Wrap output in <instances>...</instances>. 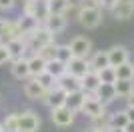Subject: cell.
Returning a JSON list of instances; mask_svg holds the SVG:
<instances>
[{"mask_svg": "<svg viewBox=\"0 0 134 132\" xmlns=\"http://www.w3.org/2000/svg\"><path fill=\"white\" fill-rule=\"evenodd\" d=\"M90 94H92V96H96L102 104H106V106L118 98V96H116V88H114V84H110V82H102L100 86L94 90V92H90Z\"/></svg>", "mask_w": 134, "mask_h": 132, "instance_id": "obj_10", "label": "cell"}, {"mask_svg": "<svg viewBox=\"0 0 134 132\" xmlns=\"http://www.w3.org/2000/svg\"><path fill=\"white\" fill-rule=\"evenodd\" d=\"M2 126L6 132H18V114L12 112V114H6L4 120H2Z\"/></svg>", "mask_w": 134, "mask_h": 132, "instance_id": "obj_31", "label": "cell"}, {"mask_svg": "<svg viewBox=\"0 0 134 132\" xmlns=\"http://www.w3.org/2000/svg\"><path fill=\"white\" fill-rule=\"evenodd\" d=\"M124 132H134V120H128V124L124 126Z\"/></svg>", "mask_w": 134, "mask_h": 132, "instance_id": "obj_39", "label": "cell"}, {"mask_svg": "<svg viewBox=\"0 0 134 132\" xmlns=\"http://www.w3.org/2000/svg\"><path fill=\"white\" fill-rule=\"evenodd\" d=\"M114 68H116V78H134V62L126 60Z\"/></svg>", "mask_w": 134, "mask_h": 132, "instance_id": "obj_26", "label": "cell"}, {"mask_svg": "<svg viewBox=\"0 0 134 132\" xmlns=\"http://www.w3.org/2000/svg\"><path fill=\"white\" fill-rule=\"evenodd\" d=\"M28 66H30V76H38V74H42V72L46 70V60L40 54L34 52V54L28 58Z\"/></svg>", "mask_w": 134, "mask_h": 132, "instance_id": "obj_23", "label": "cell"}, {"mask_svg": "<svg viewBox=\"0 0 134 132\" xmlns=\"http://www.w3.org/2000/svg\"><path fill=\"white\" fill-rule=\"evenodd\" d=\"M12 76L18 78V80H26V78H30V66H28V58H14L12 60Z\"/></svg>", "mask_w": 134, "mask_h": 132, "instance_id": "obj_16", "label": "cell"}, {"mask_svg": "<svg viewBox=\"0 0 134 132\" xmlns=\"http://www.w3.org/2000/svg\"><path fill=\"white\" fill-rule=\"evenodd\" d=\"M54 36H56L54 32H50V30H48L44 24H40V26L36 28V30H34L30 36H26V40H28V46H30V50L38 52L42 46H46V44L54 42Z\"/></svg>", "mask_w": 134, "mask_h": 132, "instance_id": "obj_1", "label": "cell"}, {"mask_svg": "<svg viewBox=\"0 0 134 132\" xmlns=\"http://www.w3.org/2000/svg\"><path fill=\"white\" fill-rule=\"evenodd\" d=\"M40 128V116L34 110H24L18 114V132H38Z\"/></svg>", "mask_w": 134, "mask_h": 132, "instance_id": "obj_4", "label": "cell"}, {"mask_svg": "<svg viewBox=\"0 0 134 132\" xmlns=\"http://www.w3.org/2000/svg\"><path fill=\"white\" fill-rule=\"evenodd\" d=\"M0 132H6V130H4V126H2V124H0Z\"/></svg>", "mask_w": 134, "mask_h": 132, "instance_id": "obj_44", "label": "cell"}, {"mask_svg": "<svg viewBox=\"0 0 134 132\" xmlns=\"http://www.w3.org/2000/svg\"><path fill=\"white\" fill-rule=\"evenodd\" d=\"M82 8H102V0H80Z\"/></svg>", "mask_w": 134, "mask_h": 132, "instance_id": "obj_35", "label": "cell"}, {"mask_svg": "<svg viewBox=\"0 0 134 132\" xmlns=\"http://www.w3.org/2000/svg\"><path fill=\"white\" fill-rule=\"evenodd\" d=\"M46 2H48V0H46Z\"/></svg>", "mask_w": 134, "mask_h": 132, "instance_id": "obj_46", "label": "cell"}, {"mask_svg": "<svg viewBox=\"0 0 134 132\" xmlns=\"http://www.w3.org/2000/svg\"><path fill=\"white\" fill-rule=\"evenodd\" d=\"M110 12L116 20H130L134 16V0H116Z\"/></svg>", "mask_w": 134, "mask_h": 132, "instance_id": "obj_6", "label": "cell"}, {"mask_svg": "<svg viewBox=\"0 0 134 132\" xmlns=\"http://www.w3.org/2000/svg\"><path fill=\"white\" fill-rule=\"evenodd\" d=\"M86 94H88V92H84V90L70 92V94H68V98H66V106L72 110V112H80V110H82L84 100H86Z\"/></svg>", "mask_w": 134, "mask_h": 132, "instance_id": "obj_22", "label": "cell"}, {"mask_svg": "<svg viewBox=\"0 0 134 132\" xmlns=\"http://www.w3.org/2000/svg\"><path fill=\"white\" fill-rule=\"evenodd\" d=\"M66 70L70 72V74H74V76L82 78L86 72H90L92 68H90V60L88 58H78V56H74L72 60L66 64Z\"/></svg>", "mask_w": 134, "mask_h": 132, "instance_id": "obj_12", "label": "cell"}, {"mask_svg": "<svg viewBox=\"0 0 134 132\" xmlns=\"http://www.w3.org/2000/svg\"><path fill=\"white\" fill-rule=\"evenodd\" d=\"M34 78H36V80H38V82L44 86V90H52V88L58 84V78L52 76L50 72H46V70L42 72V74H38V76H34Z\"/></svg>", "mask_w": 134, "mask_h": 132, "instance_id": "obj_27", "label": "cell"}, {"mask_svg": "<svg viewBox=\"0 0 134 132\" xmlns=\"http://www.w3.org/2000/svg\"><path fill=\"white\" fill-rule=\"evenodd\" d=\"M108 52V60H110V66H118L122 64V62L130 60V52L126 46H122V44H116V46H112V48L106 50Z\"/></svg>", "mask_w": 134, "mask_h": 132, "instance_id": "obj_13", "label": "cell"}, {"mask_svg": "<svg viewBox=\"0 0 134 132\" xmlns=\"http://www.w3.org/2000/svg\"><path fill=\"white\" fill-rule=\"evenodd\" d=\"M102 84V80H100V76H98V72L96 70H90V72H86L82 76V90L84 92H94L96 88Z\"/></svg>", "mask_w": 134, "mask_h": 132, "instance_id": "obj_21", "label": "cell"}, {"mask_svg": "<svg viewBox=\"0 0 134 132\" xmlns=\"http://www.w3.org/2000/svg\"><path fill=\"white\" fill-rule=\"evenodd\" d=\"M6 62H12V54L8 46L4 42H0V64H6Z\"/></svg>", "mask_w": 134, "mask_h": 132, "instance_id": "obj_34", "label": "cell"}, {"mask_svg": "<svg viewBox=\"0 0 134 132\" xmlns=\"http://www.w3.org/2000/svg\"><path fill=\"white\" fill-rule=\"evenodd\" d=\"M70 50H72L74 56H78V58H88L92 54V42L90 38L86 36H74L70 40Z\"/></svg>", "mask_w": 134, "mask_h": 132, "instance_id": "obj_5", "label": "cell"}, {"mask_svg": "<svg viewBox=\"0 0 134 132\" xmlns=\"http://www.w3.org/2000/svg\"><path fill=\"white\" fill-rule=\"evenodd\" d=\"M66 98H68V92L56 84L52 90H46V96L42 100H44L50 108H56V106H64V104H66Z\"/></svg>", "mask_w": 134, "mask_h": 132, "instance_id": "obj_9", "label": "cell"}, {"mask_svg": "<svg viewBox=\"0 0 134 132\" xmlns=\"http://www.w3.org/2000/svg\"><path fill=\"white\" fill-rule=\"evenodd\" d=\"M56 50H58V44H56V42H50V44H46V46H42L36 54H40L46 62H48V60H54V58H56Z\"/></svg>", "mask_w": 134, "mask_h": 132, "instance_id": "obj_28", "label": "cell"}, {"mask_svg": "<svg viewBox=\"0 0 134 132\" xmlns=\"http://www.w3.org/2000/svg\"><path fill=\"white\" fill-rule=\"evenodd\" d=\"M116 0H102V10L106 8V10H112V6H114Z\"/></svg>", "mask_w": 134, "mask_h": 132, "instance_id": "obj_37", "label": "cell"}, {"mask_svg": "<svg viewBox=\"0 0 134 132\" xmlns=\"http://www.w3.org/2000/svg\"><path fill=\"white\" fill-rule=\"evenodd\" d=\"M50 120L54 122V126L58 128H68L74 124V114L76 112H72V110L68 108L66 104L64 106H56V108H50Z\"/></svg>", "mask_w": 134, "mask_h": 132, "instance_id": "obj_3", "label": "cell"}, {"mask_svg": "<svg viewBox=\"0 0 134 132\" xmlns=\"http://www.w3.org/2000/svg\"><path fill=\"white\" fill-rule=\"evenodd\" d=\"M80 112H82L84 116H88V118H94V116L106 112V104H102L100 100L96 98V96H92V94H86V100H84Z\"/></svg>", "mask_w": 134, "mask_h": 132, "instance_id": "obj_8", "label": "cell"}, {"mask_svg": "<svg viewBox=\"0 0 134 132\" xmlns=\"http://www.w3.org/2000/svg\"><path fill=\"white\" fill-rule=\"evenodd\" d=\"M44 26L54 34H60L66 30V16L64 14H48V18L44 20Z\"/></svg>", "mask_w": 134, "mask_h": 132, "instance_id": "obj_17", "label": "cell"}, {"mask_svg": "<svg viewBox=\"0 0 134 132\" xmlns=\"http://www.w3.org/2000/svg\"><path fill=\"white\" fill-rule=\"evenodd\" d=\"M72 8L70 0H48V10L50 14H66V10Z\"/></svg>", "mask_w": 134, "mask_h": 132, "instance_id": "obj_24", "label": "cell"}, {"mask_svg": "<svg viewBox=\"0 0 134 132\" xmlns=\"http://www.w3.org/2000/svg\"><path fill=\"white\" fill-rule=\"evenodd\" d=\"M18 26H20V30H22V38H26V36H30V34L36 30V28L40 26V22L36 20L34 16H26V14H22V16L18 18Z\"/></svg>", "mask_w": 134, "mask_h": 132, "instance_id": "obj_19", "label": "cell"}, {"mask_svg": "<svg viewBox=\"0 0 134 132\" xmlns=\"http://www.w3.org/2000/svg\"><path fill=\"white\" fill-rule=\"evenodd\" d=\"M56 58L60 62H64V64H68V62L74 58L72 50H70V44H60L58 46V50H56Z\"/></svg>", "mask_w": 134, "mask_h": 132, "instance_id": "obj_29", "label": "cell"}, {"mask_svg": "<svg viewBox=\"0 0 134 132\" xmlns=\"http://www.w3.org/2000/svg\"><path fill=\"white\" fill-rule=\"evenodd\" d=\"M114 88H116V96L118 98H128L130 94L134 92V78H118L114 82Z\"/></svg>", "mask_w": 134, "mask_h": 132, "instance_id": "obj_18", "label": "cell"}, {"mask_svg": "<svg viewBox=\"0 0 134 132\" xmlns=\"http://www.w3.org/2000/svg\"><path fill=\"white\" fill-rule=\"evenodd\" d=\"M108 132H124V128H118V126H108Z\"/></svg>", "mask_w": 134, "mask_h": 132, "instance_id": "obj_40", "label": "cell"}, {"mask_svg": "<svg viewBox=\"0 0 134 132\" xmlns=\"http://www.w3.org/2000/svg\"><path fill=\"white\" fill-rule=\"evenodd\" d=\"M46 72H50L52 76L60 78L64 72H66V64L64 62H60L58 58H54V60H48L46 62Z\"/></svg>", "mask_w": 134, "mask_h": 132, "instance_id": "obj_25", "label": "cell"}, {"mask_svg": "<svg viewBox=\"0 0 134 132\" xmlns=\"http://www.w3.org/2000/svg\"><path fill=\"white\" fill-rule=\"evenodd\" d=\"M20 36H22V30L18 26V22L0 18V42H8V40L20 38Z\"/></svg>", "mask_w": 134, "mask_h": 132, "instance_id": "obj_7", "label": "cell"}, {"mask_svg": "<svg viewBox=\"0 0 134 132\" xmlns=\"http://www.w3.org/2000/svg\"><path fill=\"white\" fill-rule=\"evenodd\" d=\"M6 46H8V50H10V54H12V60L14 58H22L24 54H26L28 50H30V46H28V40L26 38H12L8 40V42H4Z\"/></svg>", "mask_w": 134, "mask_h": 132, "instance_id": "obj_15", "label": "cell"}, {"mask_svg": "<svg viewBox=\"0 0 134 132\" xmlns=\"http://www.w3.org/2000/svg\"><path fill=\"white\" fill-rule=\"evenodd\" d=\"M16 4V0H0V10L6 12V10H12Z\"/></svg>", "mask_w": 134, "mask_h": 132, "instance_id": "obj_36", "label": "cell"}, {"mask_svg": "<svg viewBox=\"0 0 134 132\" xmlns=\"http://www.w3.org/2000/svg\"><path fill=\"white\" fill-rule=\"evenodd\" d=\"M90 60V68L92 70H102L104 66H110V60H108V52L106 50H98V52H92V54L88 56Z\"/></svg>", "mask_w": 134, "mask_h": 132, "instance_id": "obj_20", "label": "cell"}, {"mask_svg": "<svg viewBox=\"0 0 134 132\" xmlns=\"http://www.w3.org/2000/svg\"><path fill=\"white\" fill-rule=\"evenodd\" d=\"M22 2H28V0H22Z\"/></svg>", "mask_w": 134, "mask_h": 132, "instance_id": "obj_45", "label": "cell"}, {"mask_svg": "<svg viewBox=\"0 0 134 132\" xmlns=\"http://www.w3.org/2000/svg\"><path fill=\"white\" fill-rule=\"evenodd\" d=\"M126 102H128V106H134V92L130 94L128 98H126Z\"/></svg>", "mask_w": 134, "mask_h": 132, "instance_id": "obj_41", "label": "cell"}, {"mask_svg": "<svg viewBox=\"0 0 134 132\" xmlns=\"http://www.w3.org/2000/svg\"><path fill=\"white\" fill-rule=\"evenodd\" d=\"M98 76H100L102 82H110V84H114L118 80L116 78V68H114V66H104L102 70H98Z\"/></svg>", "mask_w": 134, "mask_h": 132, "instance_id": "obj_30", "label": "cell"}, {"mask_svg": "<svg viewBox=\"0 0 134 132\" xmlns=\"http://www.w3.org/2000/svg\"><path fill=\"white\" fill-rule=\"evenodd\" d=\"M96 132H108V128H96Z\"/></svg>", "mask_w": 134, "mask_h": 132, "instance_id": "obj_43", "label": "cell"}, {"mask_svg": "<svg viewBox=\"0 0 134 132\" xmlns=\"http://www.w3.org/2000/svg\"><path fill=\"white\" fill-rule=\"evenodd\" d=\"M76 18H78L80 26L88 28V30L98 28L102 24V8H82V6H80Z\"/></svg>", "mask_w": 134, "mask_h": 132, "instance_id": "obj_2", "label": "cell"}, {"mask_svg": "<svg viewBox=\"0 0 134 132\" xmlns=\"http://www.w3.org/2000/svg\"><path fill=\"white\" fill-rule=\"evenodd\" d=\"M126 124H128V116H126V112H124V110H120V112H114V114H110V126L124 128Z\"/></svg>", "mask_w": 134, "mask_h": 132, "instance_id": "obj_32", "label": "cell"}, {"mask_svg": "<svg viewBox=\"0 0 134 132\" xmlns=\"http://www.w3.org/2000/svg\"><path fill=\"white\" fill-rule=\"evenodd\" d=\"M82 132H96V128H94V126H88V128H84Z\"/></svg>", "mask_w": 134, "mask_h": 132, "instance_id": "obj_42", "label": "cell"}, {"mask_svg": "<svg viewBox=\"0 0 134 132\" xmlns=\"http://www.w3.org/2000/svg\"><path fill=\"white\" fill-rule=\"evenodd\" d=\"M90 126H94V128H108L110 126V114L108 112H102V114L94 116V118H90Z\"/></svg>", "mask_w": 134, "mask_h": 132, "instance_id": "obj_33", "label": "cell"}, {"mask_svg": "<svg viewBox=\"0 0 134 132\" xmlns=\"http://www.w3.org/2000/svg\"><path fill=\"white\" fill-rule=\"evenodd\" d=\"M58 86L64 88L68 94L70 92H76V90H82V78L74 76V74H70V72H64L60 78H58Z\"/></svg>", "mask_w": 134, "mask_h": 132, "instance_id": "obj_14", "label": "cell"}, {"mask_svg": "<svg viewBox=\"0 0 134 132\" xmlns=\"http://www.w3.org/2000/svg\"><path fill=\"white\" fill-rule=\"evenodd\" d=\"M124 112H126V116H128V120H134V106H126Z\"/></svg>", "mask_w": 134, "mask_h": 132, "instance_id": "obj_38", "label": "cell"}, {"mask_svg": "<svg viewBox=\"0 0 134 132\" xmlns=\"http://www.w3.org/2000/svg\"><path fill=\"white\" fill-rule=\"evenodd\" d=\"M24 94H26L30 100H42L46 96V90H44V86L32 76L30 80L26 78V82H24Z\"/></svg>", "mask_w": 134, "mask_h": 132, "instance_id": "obj_11", "label": "cell"}]
</instances>
